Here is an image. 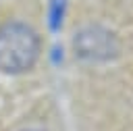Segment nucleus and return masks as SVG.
Wrapping results in <instances>:
<instances>
[{
    "mask_svg": "<svg viewBox=\"0 0 133 131\" xmlns=\"http://www.w3.org/2000/svg\"><path fill=\"white\" fill-rule=\"evenodd\" d=\"M73 54L85 62H108L121 54V40L102 25H85L73 35Z\"/></svg>",
    "mask_w": 133,
    "mask_h": 131,
    "instance_id": "f03ea898",
    "label": "nucleus"
},
{
    "mask_svg": "<svg viewBox=\"0 0 133 131\" xmlns=\"http://www.w3.org/2000/svg\"><path fill=\"white\" fill-rule=\"evenodd\" d=\"M23 131H46V129H39V127H29V129H23Z\"/></svg>",
    "mask_w": 133,
    "mask_h": 131,
    "instance_id": "20e7f679",
    "label": "nucleus"
},
{
    "mask_svg": "<svg viewBox=\"0 0 133 131\" xmlns=\"http://www.w3.org/2000/svg\"><path fill=\"white\" fill-rule=\"evenodd\" d=\"M42 52V40L35 29L21 21L0 25V71L21 75L35 67Z\"/></svg>",
    "mask_w": 133,
    "mask_h": 131,
    "instance_id": "f257e3e1",
    "label": "nucleus"
},
{
    "mask_svg": "<svg viewBox=\"0 0 133 131\" xmlns=\"http://www.w3.org/2000/svg\"><path fill=\"white\" fill-rule=\"evenodd\" d=\"M66 12V0H50L48 2V25L52 31H58Z\"/></svg>",
    "mask_w": 133,
    "mask_h": 131,
    "instance_id": "7ed1b4c3",
    "label": "nucleus"
}]
</instances>
